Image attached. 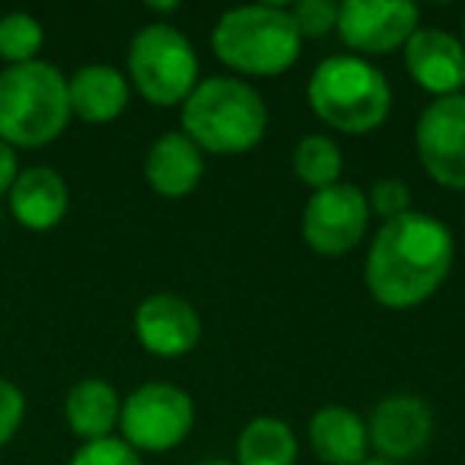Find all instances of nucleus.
<instances>
[{
	"mask_svg": "<svg viewBox=\"0 0 465 465\" xmlns=\"http://www.w3.org/2000/svg\"><path fill=\"white\" fill-rule=\"evenodd\" d=\"M456 242L446 223L420 211L386 220L373 236L363 278L373 300L386 310H414L443 287Z\"/></svg>",
	"mask_w": 465,
	"mask_h": 465,
	"instance_id": "obj_1",
	"label": "nucleus"
},
{
	"mask_svg": "<svg viewBox=\"0 0 465 465\" xmlns=\"http://www.w3.org/2000/svg\"><path fill=\"white\" fill-rule=\"evenodd\" d=\"M268 109L249 84L236 77L201 80L182 103V134L217 156H240L265 141Z\"/></svg>",
	"mask_w": 465,
	"mask_h": 465,
	"instance_id": "obj_2",
	"label": "nucleus"
},
{
	"mask_svg": "<svg viewBox=\"0 0 465 465\" xmlns=\"http://www.w3.org/2000/svg\"><path fill=\"white\" fill-rule=\"evenodd\" d=\"M211 45L230 71L246 77H278L300 61L303 35L291 10L278 4H249L220 16Z\"/></svg>",
	"mask_w": 465,
	"mask_h": 465,
	"instance_id": "obj_3",
	"label": "nucleus"
},
{
	"mask_svg": "<svg viewBox=\"0 0 465 465\" xmlns=\"http://www.w3.org/2000/svg\"><path fill=\"white\" fill-rule=\"evenodd\" d=\"M71 122L67 77L48 61L0 71V141L35 150L58 141Z\"/></svg>",
	"mask_w": 465,
	"mask_h": 465,
	"instance_id": "obj_4",
	"label": "nucleus"
},
{
	"mask_svg": "<svg viewBox=\"0 0 465 465\" xmlns=\"http://www.w3.org/2000/svg\"><path fill=\"white\" fill-rule=\"evenodd\" d=\"M306 99L316 118L341 134H370L392 112V86L361 54H335L312 71Z\"/></svg>",
	"mask_w": 465,
	"mask_h": 465,
	"instance_id": "obj_5",
	"label": "nucleus"
},
{
	"mask_svg": "<svg viewBox=\"0 0 465 465\" xmlns=\"http://www.w3.org/2000/svg\"><path fill=\"white\" fill-rule=\"evenodd\" d=\"M198 71L194 45L169 23H150L131 39L128 77L150 105H182L198 86Z\"/></svg>",
	"mask_w": 465,
	"mask_h": 465,
	"instance_id": "obj_6",
	"label": "nucleus"
},
{
	"mask_svg": "<svg viewBox=\"0 0 465 465\" xmlns=\"http://www.w3.org/2000/svg\"><path fill=\"white\" fill-rule=\"evenodd\" d=\"M118 427L134 452L175 450L194 427V401L173 382H143L122 401Z\"/></svg>",
	"mask_w": 465,
	"mask_h": 465,
	"instance_id": "obj_7",
	"label": "nucleus"
},
{
	"mask_svg": "<svg viewBox=\"0 0 465 465\" xmlns=\"http://www.w3.org/2000/svg\"><path fill=\"white\" fill-rule=\"evenodd\" d=\"M370 223V201L351 182L312 192L303 207V240L316 255L338 259L361 246Z\"/></svg>",
	"mask_w": 465,
	"mask_h": 465,
	"instance_id": "obj_8",
	"label": "nucleus"
},
{
	"mask_svg": "<svg viewBox=\"0 0 465 465\" xmlns=\"http://www.w3.org/2000/svg\"><path fill=\"white\" fill-rule=\"evenodd\" d=\"M418 160L437 185L465 192V96L433 99L414 128Z\"/></svg>",
	"mask_w": 465,
	"mask_h": 465,
	"instance_id": "obj_9",
	"label": "nucleus"
},
{
	"mask_svg": "<svg viewBox=\"0 0 465 465\" xmlns=\"http://www.w3.org/2000/svg\"><path fill=\"white\" fill-rule=\"evenodd\" d=\"M420 14L408 0H344L338 4L335 33L351 52L389 54L418 33Z\"/></svg>",
	"mask_w": 465,
	"mask_h": 465,
	"instance_id": "obj_10",
	"label": "nucleus"
},
{
	"mask_svg": "<svg viewBox=\"0 0 465 465\" xmlns=\"http://www.w3.org/2000/svg\"><path fill=\"white\" fill-rule=\"evenodd\" d=\"M433 433V411L418 395H389L373 408L367 420L370 446L386 462L401 465L405 459L418 456Z\"/></svg>",
	"mask_w": 465,
	"mask_h": 465,
	"instance_id": "obj_11",
	"label": "nucleus"
},
{
	"mask_svg": "<svg viewBox=\"0 0 465 465\" xmlns=\"http://www.w3.org/2000/svg\"><path fill=\"white\" fill-rule=\"evenodd\" d=\"M134 335L153 357H185L201 341V316L185 297L153 293L134 312Z\"/></svg>",
	"mask_w": 465,
	"mask_h": 465,
	"instance_id": "obj_12",
	"label": "nucleus"
},
{
	"mask_svg": "<svg viewBox=\"0 0 465 465\" xmlns=\"http://www.w3.org/2000/svg\"><path fill=\"white\" fill-rule=\"evenodd\" d=\"M405 71L430 96H459L465 86V45L443 29H420L405 42Z\"/></svg>",
	"mask_w": 465,
	"mask_h": 465,
	"instance_id": "obj_13",
	"label": "nucleus"
},
{
	"mask_svg": "<svg viewBox=\"0 0 465 465\" xmlns=\"http://www.w3.org/2000/svg\"><path fill=\"white\" fill-rule=\"evenodd\" d=\"M10 213L23 230L48 232L67 217L71 207V188L64 175L52 166H29L20 169L16 182L7 192Z\"/></svg>",
	"mask_w": 465,
	"mask_h": 465,
	"instance_id": "obj_14",
	"label": "nucleus"
},
{
	"mask_svg": "<svg viewBox=\"0 0 465 465\" xmlns=\"http://www.w3.org/2000/svg\"><path fill=\"white\" fill-rule=\"evenodd\" d=\"M204 175V153L182 131L160 134L147 150L143 179L160 198H185Z\"/></svg>",
	"mask_w": 465,
	"mask_h": 465,
	"instance_id": "obj_15",
	"label": "nucleus"
},
{
	"mask_svg": "<svg viewBox=\"0 0 465 465\" xmlns=\"http://www.w3.org/2000/svg\"><path fill=\"white\" fill-rule=\"evenodd\" d=\"M131 86L118 67L86 64L74 77H67V103L71 115L86 124H109L128 109Z\"/></svg>",
	"mask_w": 465,
	"mask_h": 465,
	"instance_id": "obj_16",
	"label": "nucleus"
},
{
	"mask_svg": "<svg viewBox=\"0 0 465 465\" xmlns=\"http://www.w3.org/2000/svg\"><path fill=\"white\" fill-rule=\"evenodd\" d=\"M310 446L325 465L367 462V420L348 405H322L310 418Z\"/></svg>",
	"mask_w": 465,
	"mask_h": 465,
	"instance_id": "obj_17",
	"label": "nucleus"
},
{
	"mask_svg": "<svg viewBox=\"0 0 465 465\" xmlns=\"http://www.w3.org/2000/svg\"><path fill=\"white\" fill-rule=\"evenodd\" d=\"M118 418H122V399H118L115 386L109 380L86 376V380L74 382L67 389L64 420L74 437H80L84 443L112 437V430L118 427Z\"/></svg>",
	"mask_w": 465,
	"mask_h": 465,
	"instance_id": "obj_18",
	"label": "nucleus"
},
{
	"mask_svg": "<svg viewBox=\"0 0 465 465\" xmlns=\"http://www.w3.org/2000/svg\"><path fill=\"white\" fill-rule=\"evenodd\" d=\"M236 465H297V437L278 418H252L236 440Z\"/></svg>",
	"mask_w": 465,
	"mask_h": 465,
	"instance_id": "obj_19",
	"label": "nucleus"
},
{
	"mask_svg": "<svg viewBox=\"0 0 465 465\" xmlns=\"http://www.w3.org/2000/svg\"><path fill=\"white\" fill-rule=\"evenodd\" d=\"M341 169H344L341 150L325 134H306L297 143V150H293V173L312 192L338 185L341 182Z\"/></svg>",
	"mask_w": 465,
	"mask_h": 465,
	"instance_id": "obj_20",
	"label": "nucleus"
},
{
	"mask_svg": "<svg viewBox=\"0 0 465 465\" xmlns=\"http://www.w3.org/2000/svg\"><path fill=\"white\" fill-rule=\"evenodd\" d=\"M42 45H45V29L33 14L14 10L0 16V58L10 67L39 61Z\"/></svg>",
	"mask_w": 465,
	"mask_h": 465,
	"instance_id": "obj_21",
	"label": "nucleus"
},
{
	"mask_svg": "<svg viewBox=\"0 0 465 465\" xmlns=\"http://www.w3.org/2000/svg\"><path fill=\"white\" fill-rule=\"evenodd\" d=\"M71 465H141V456L122 437L90 440L71 456Z\"/></svg>",
	"mask_w": 465,
	"mask_h": 465,
	"instance_id": "obj_22",
	"label": "nucleus"
},
{
	"mask_svg": "<svg viewBox=\"0 0 465 465\" xmlns=\"http://www.w3.org/2000/svg\"><path fill=\"white\" fill-rule=\"evenodd\" d=\"M291 16L303 39H322V35H329L335 29L338 4H331V0H300L297 7L291 10Z\"/></svg>",
	"mask_w": 465,
	"mask_h": 465,
	"instance_id": "obj_23",
	"label": "nucleus"
},
{
	"mask_svg": "<svg viewBox=\"0 0 465 465\" xmlns=\"http://www.w3.org/2000/svg\"><path fill=\"white\" fill-rule=\"evenodd\" d=\"M370 211H376L382 220H395L411 211V188L401 179H380L370 188Z\"/></svg>",
	"mask_w": 465,
	"mask_h": 465,
	"instance_id": "obj_24",
	"label": "nucleus"
},
{
	"mask_svg": "<svg viewBox=\"0 0 465 465\" xmlns=\"http://www.w3.org/2000/svg\"><path fill=\"white\" fill-rule=\"evenodd\" d=\"M26 418V395L16 382L0 376V446H7L16 437Z\"/></svg>",
	"mask_w": 465,
	"mask_h": 465,
	"instance_id": "obj_25",
	"label": "nucleus"
},
{
	"mask_svg": "<svg viewBox=\"0 0 465 465\" xmlns=\"http://www.w3.org/2000/svg\"><path fill=\"white\" fill-rule=\"evenodd\" d=\"M20 175V160H16V150L10 143L0 141V194H7L10 185Z\"/></svg>",
	"mask_w": 465,
	"mask_h": 465,
	"instance_id": "obj_26",
	"label": "nucleus"
},
{
	"mask_svg": "<svg viewBox=\"0 0 465 465\" xmlns=\"http://www.w3.org/2000/svg\"><path fill=\"white\" fill-rule=\"evenodd\" d=\"M201 465H236V462H230V459H207V462H201Z\"/></svg>",
	"mask_w": 465,
	"mask_h": 465,
	"instance_id": "obj_27",
	"label": "nucleus"
},
{
	"mask_svg": "<svg viewBox=\"0 0 465 465\" xmlns=\"http://www.w3.org/2000/svg\"><path fill=\"white\" fill-rule=\"evenodd\" d=\"M361 465H395V462H386V459H367V462H361Z\"/></svg>",
	"mask_w": 465,
	"mask_h": 465,
	"instance_id": "obj_28",
	"label": "nucleus"
},
{
	"mask_svg": "<svg viewBox=\"0 0 465 465\" xmlns=\"http://www.w3.org/2000/svg\"><path fill=\"white\" fill-rule=\"evenodd\" d=\"M462 45H465V16H462Z\"/></svg>",
	"mask_w": 465,
	"mask_h": 465,
	"instance_id": "obj_29",
	"label": "nucleus"
}]
</instances>
